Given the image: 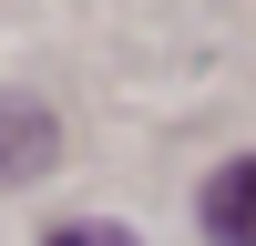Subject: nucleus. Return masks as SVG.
Returning a JSON list of instances; mask_svg holds the SVG:
<instances>
[{
  "label": "nucleus",
  "mask_w": 256,
  "mask_h": 246,
  "mask_svg": "<svg viewBox=\"0 0 256 246\" xmlns=\"http://www.w3.org/2000/svg\"><path fill=\"white\" fill-rule=\"evenodd\" d=\"M205 236L216 246H256V154L205 174Z\"/></svg>",
  "instance_id": "nucleus-2"
},
{
  "label": "nucleus",
  "mask_w": 256,
  "mask_h": 246,
  "mask_svg": "<svg viewBox=\"0 0 256 246\" xmlns=\"http://www.w3.org/2000/svg\"><path fill=\"white\" fill-rule=\"evenodd\" d=\"M52 154H62V123H52V102H31V92H0V184H31V174H52Z\"/></svg>",
  "instance_id": "nucleus-1"
},
{
  "label": "nucleus",
  "mask_w": 256,
  "mask_h": 246,
  "mask_svg": "<svg viewBox=\"0 0 256 246\" xmlns=\"http://www.w3.org/2000/svg\"><path fill=\"white\" fill-rule=\"evenodd\" d=\"M41 246H134V226H52Z\"/></svg>",
  "instance_id": "nucleus-3"
}]
</instances>
